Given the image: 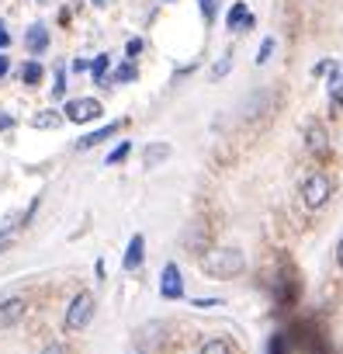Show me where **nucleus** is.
<instances>
[{
  "instance_id": "nucleus-1",
  "label": "nucleus",
  "mask_w": 343,
  "mask_h": 354,
  "mask_svg": "<svg viewBox=\"0 0 343 354\" xmlns=\"http://www.w3.org/2000/svg\"><path fill=\"white\" fill-rule=\"evenodd\" d=\"M243 268H246V257H243V250H236V247H215V250H208L205 261H202V271L212 274V278H233V274H239Z\"/></svg>"
},
{
  "instance_id": "nucleus-2",
  "label": "nucleus",
  "mask_w": 343,
  "mask_h": 354,
  "mask_svg": "<svg viewBox=\"0 0 343 354\" xmlns=\"http://www.w3.org/2000/svg\"><path fill=\"white\" fill-rule=\"evenodd\" d=\"M333 195V185H329V177L326 174H312L305 177V185H302V202L305 209H322Z\"/></svg>"
},
{
  "instance_id": "nucleus-3",
  "label": "nucleus",
  "mask_w": 343,
  "mask_h": 354,
  "mask_svg": "<svg viewBox=\"0 0 343 354\" xmlns=\"http://www.w3.org/2000/svg\"><path fill=\"white\" fill-rule=\"evenodd\" d=\"M90 316H94V295L90 292H77L73 295V302H70V309H66V330H84L87 323H90Z\"/></svg>"
},
{
  "instance_id": "nucleus-4",
  "label": "nucleus",
  "mask_w": 343,
  "mask_h": 354,
  "mask_svg": "<svg viewBox=\"0 0 343 354\" xmlns=\"http://www.w3.org/2000/svg\"><path fill=\"white\" fill-rule=\"evenodd\" d=\"M101 101H94V97H77V101H70L66 104V118L70 122H94V118H101Z\"/></svg>"
},
{
  "instance_id": "nucleus-5",
  "label": "nucleus",
  "mask_w": 343,
  "mask_h": 354,
  "mask_svg": "<svg viewBox=\"0 0 343 354\" xmlns=\"http://www.w3.org/2000/svg\"><path fill=\"white\" fill-rule=\"evenodd\" d=\"M159 295L163 299H181L184 295V274L177 264H166L163 274H159Z\"/></svg>"
},
{
  "instance_id": "nucleus-6",
  "label": "nucleus",
  "mask_w": 343,
  "mask_h": 354,
  "mask_svg": "<svg viewBox=\"0 0 343 354\" xmlns=\"http://www.w3.org/2000/svg\"><path fill=\"white\" fill-rule=\"evenodd\" d=\"M21 316H25V299H21V295H11V299L0 302V330L14 326Z\"/></svg>"
},
{
  "instance_id": "nucleus-7",
  "label": "nucleus",
  "mask_w": 343,
  "mask_h": 354,
  "mask_svg": "<svg viewBox=\"0 0 343 354\" xmlns=\"http://www.w3.org/2000/svg\"><path fill=\"white\" fill-rule=\"evenodd\" d=\"M229 32H250L257 21H253V15L246 11V4H233V11H229Z\"/></svg>"
},
{
  "instance_id": "nucleus-8",
  "label": "nucleus",
  "mask_w": 343,
  "mask_h": 354,
  "mask_svg": "<svg viewBox=\"0 0 343 354\" xmlns=\"http://www.w3.org/2000/svg\"><path fill=\"white\" fill-rule=\"evenodd\" d=\"M121 129V122H108L104 129H97V132H90V136H84L80 142H77V149H90V146H97V142H104V139H111L115 132Z\"/></svg>"
},
{
  "instance_id": "nucleus-9",
  "label": "nucleus",
  "mask_w": 343,
  "mask_h": 354,
  "mask_svg": "<svg viewBox=\"0 0 343 354\" xmlns=\"http://www.w3.org/2000/svg\"><path fill=\"white\" fill-rule=\"evenodd\" d=\"M142 254H146V240L135 233V236L128 240V250H125V271H135V268L142 264Z\"/></svg>"
},
{
  "instance_id": "nucleus-10",
  "label": "nucleus",
  "mask_w": 343,
  "mask_h": 354,
  "mask_svg": "<svg viewBox=\"0 0 343 354\" xmlns=\"http://www.w3.org/2000/svg\"><path fill=\"white\" fill-rule=\"evenodd\" d=\"M25 46H28V53H46V46H49V32H46V25H32L28 35H25Z\"/></svg>"
},
{
  "instance_id": "nucleus-11",
  "label": "nucleus",
  "mask_w": 343,
  "mask_h": 354,
  "mask_svg": "<svg viewBox=\"0 0 343 354\" xmlns=\"http://www.w3.org/2000/svg\"><path fill=\"white\" fill-rule=\"evenodd\" d=\"M305 142H308V149L319 153V156L329 149V139H326V129H322V125H308V129H305Z\"/></svg>"
},
{
  "instance_id": "nucleus-12",
  "label": "nucleus",
  "mask_w": 343,
  "mask_h": 354,
  "mask_svg": "<svg viewBox=\"0 0 343 354\" xmlns=\"http://www.w3.org/2000/svg\"><path fill=\"white\" fill-rule=\"evenodd\" d=\"M166 156H170V142H153V146H146V153H142V163L153 170V167H159Z\"/></svg>"
},
{
  "instance_id": "nucleus-13",
  "label": "nucleus",
  "mask_w": 343,
  "mask_h": 354,
  "mask_svg": "<svg viewBox=\"0 0 343 354\" xmlns=\"http://www.w3.org/2000/svg\"><path fill=\"white\" fill-rule=\"evenodd\" d=\"M59 122H63V118H59V111H39V115L32 118V125H35V129H56Z\"/></svg>"
},
{
  "instance_id": "nucleus-14",
  "label": "nucleus",
  "mask_w": 343,
  "mask_h": 354,
  "mask_svg": "<svg viewBox=\"0 0 343 354\" xmlns=\"http://www.w3.org/2000/svg\"><path fill=\"white\" fill-rule=\"evenodd\" d=\"M198 354H233V351H229V340L215 337V340H205V344L198 347Z\"/></svg>"
},
{
  "instance_id": "nucleus-15",
  "label": "nucleus",
  "mask_w": 343,
  "mask_h": 354,
  "mask_svg": "<svg viewBox=\"0 0 343 354\" xmlns=\"http://www.w3.org/2000/svg\"><path fill=\"white\" fill-rule=\"evenodd\" d=\"M108 63H111V56H97V59L90 63V73H94V80H97V84H104V80H108Z\"/></svg>"
},
{
  "instance_id": "nucleus-16",
  "label": "nucleus",
  "mask_w": 343,
  "mask_h": 354,
  "mask_svg": "<svg viewBox=\"0 0 343 354\" xmlns=\"http://www.w3.org/2000/svg\"><path fill=\"white\" fill-rule=\"evenodd\" d=\"M21 80L35 87V84L42 80V66H39V63H25V66H21Z\"/></svg>"
},
{
  "instance_id": "nucleus-17",
  "label": "nucleus",
  "mask_w": 343,
  "mask_h": 354,
  "mask_svg": "<svg viewBox=\"0 0 343 354\" xmlns=\"http://www.w3.org/2000/svg\"><path fill=\"white\" fill-rule=\"evenodd\" d=\"M135 77H139V70H135L132 63H121V66L115 70V77H111V80H115V84H128V80H135Z\"/></svg>"
},
{
  "instance_id": "nucleus-18",
  "label": "nucleus",
  "mask_w": 343,
  "mask_h": 354,
  "mask_svg": "<svg viewBox=\"0 0 343 354\" xmlns=\"http://www.w3.org/2000/svg\"><path fill=\"white\" fill-rule=\"evenodd\" d=\"M128 153H132V146H128V142H118V146H115V149L108 153V163H121V160H125Z\"/></svg>"
},
{
  "instance_id": "nucleus-19",
  "label": "nucleus",
  "mask_w": 343,
  "mask_h": 354,
  "mask_svg": "<svg viewBox=\"0 0 343 354\" xmlns=\"http://www.w3.org/2000/svg\"><path fill=\"white\" fill-rule=\"evenodd\" d=\"M284 340H288L284 333H274V337H271V347H267V354H284Z\"/></svg>"
},
{
  "instance_id": "nucleus-20",
  "label": "nucleus",
  "mask_w": 343,
  "mask_h": 354,
  "mask_svg": "<svg viewBox=\"0 0 343 354\" xmlns=\"http://www.w3.org/2000/svg\"><path fill=\"white\" fill-rule=\"evenodd\" d=\"M271 53H274V39H264V46H260V53H257V63H267Z\"/></svg>"
},
{
  "instance_id": "nucleus-21",
  "label": "nucleus",
  "mask_w": 343,
  "mask_h": 354,
  "mask_svg": "<svg viewBox=\"0 0 343 354\" xmlns=\"http://www.w3.org/2000/svg\"><path fill=\"white\" fill-rule=\"evenodd\" d=\"M202 15H205V21L215 18V0H202Z\"/></svg>"
},
{
  "instance_id": "nucleus-22",
  "label": "nucleus",
  "mask_w": 343,
  "mask_h": 354,
  "mask_svg": "<svg viewBox=\"0 0 343 354\" xmlns=\"http://www.w3.org/2000/svg\"><path fill=\"white\" fill-rule=\"evenodd\" d=\"M63 91H66V73L59 70V77H56V87H52V94H56V97H63Z\"/></svg>"
},
{
  "instance_id": "nucleus-23",
  "label": "nucleus",
  "mask_w": 343,
  "mask_h": 354,
  "mask_svg": "<svg viewBox=\"0 0 343 354\" xmlns=\"http://www.w3.org/2000/svg\"><path fill=\"white\" fill-rule=\"evenodd\" d=\"M229 63H233V59H229V56H222V63L215 66V73H212V77H215V80H219V77H226V70H229Z\"/></svg>"
},
{
  "instance_id": "nucleus-24",
  "label": "nucleus",
  "mask_w": 343,
  "mask_h": 354,
  "mask_svg": "<svg viewBox=\"0 0 343 354\" xmlns=\"http://www.w3.org/2000/svg\"><path fill=\"white\" fill-rule=\"evenodd\" d=\"M139 53H142V39H132L128 42V56H139Z\"/></svg>"
},
{
  "instance_id": "nucleus-25",
  "label": "nucleus",
  "mask_w": 343,
  "mask_h": 354,
  "mask_svg": "<svg viewBox=\"0 0 343 354\" xmlns=\"http://www.w3.org/2000/svg\"><path fill=\"white\" fill-rule=\"evenodd\" d=\"M42 354H66V347H63V344H49Z\"/></svg>"
},
{
  "instance_id": "nucleus-26",
  "label": "nucleus",
  "mask_w": 343,
  "mask_h": 354,
  "mask_svg": "<svg viewBox=\"0 0 343 354\" xmlns=\"http://www.w3.org/2000/svg\"><path fill=\"white\" fill-rule=\"evenodd\" d=\"M326 70H329V63H315V66H312V77H322Z\"/></svg>"
},
{
  "instance_id": "nucleus-27",
  "label": "nucleus",
  "mask_w": 343,
  "mask_h": 354,
  "mask_svg": "<svg viewBox=\"0 0 343 354\" xmlns=\"http://www.w3.org/2000/svg\"><path fill=\"white\" fill-rule=\"evenodd\" d=\"M8 46H11V35H8L4 28H0V49H8Z\"/></svg>"
},
{
  "instance_id": "nucleus-28",
  "label": "nucleus",
  "mask_w": 343,
  "mask_h": 354,
  "mask_svg": "<svg viewBox=\"0 0 343 354\" xmlns=\"http://www.w3.org/2000/svg\"><path fill=\"white\" fill-rule=\"evenodd\" d=\"M8 243H11V236H8V233H0V254L8 250Z\"/></svg>"
},
{
  "instance_id": "nucleus-29",
  "label": "nucleus",
  "mask_w": 343,
  "mask_h": 354,
  "mask_svg": "<svg viewBox=\"0 0 343 354\" xmlns=\"http://www.w3.org/2000/svg\"><path fill=\"white\" fill-rule=\"evenodd\" d=\"M336 261H340V268H343V236H340V243H336Z\"/></svg>"
},
{
  "instance_id": "nucleus-30",
  "label": "nucleus",
  "mask_w": 343,
  "mask_h": 354,
  "mask_svg": "<svg viewBox=\"0 0 343 354\" xmlns=\"http://www.w3.org/2000/svg\"><path fill=\"white\" fill-rule=\"evenodd\" d=\"M8 73V56H0V77Z\"/></svg>"
},
{
  "instance_id": "nucleus-31",
  "label": "nucleus",
  "mask_w": 343,
  "mask_h": 354,
  "mask_svg": "<svg viewBox=\"0 0 343 354\" xmlns=\"http://www.w3.org/2000/svg\"><path fill=\"white\" fill-rule=\"evenodd\" d=\"M336 94H343V73H340V91H336Z\"/></svg>"
}]
</instances>
